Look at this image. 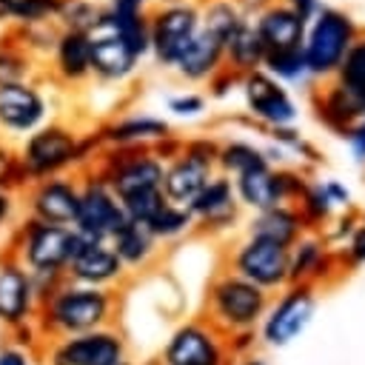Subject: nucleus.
<instances>
[{
	"label": "nucleus",
	"mask_w": 365,
	"mask_h": 365,
	"mask_svg": "<svg viewBox=\"0 0 365 365\" xmlns=\"http://www.w3.org/2000/svg\"><path fill=\"white\" fill-rule=\"evenodd\" d=\"M311 111L325 128H331L339 137H345L365 117V108L334 77L311 86Z\"/></svg>",
	"instance_id": "nucleus-17"
},
{
	"label": "nucleus",
	"mask_w": 365,
	"mask_h": 365,
	"mask_svg": "<svg viewBox=\"0 0 365 365\" xmlns=\"http://www.w3.org/2000/svg\"><path fill=\"white\" fill-rule=\"evenodd\" d=\"M163 362L165 365H217L220 354H217V345L205 328L182 325L168 339V345L163 351Z\"/></svg>",
	"instance_id": "nucleus-26"
},
{
	"label": "nucleus",
	"mask_w": 365,
	"mask_h": 365,
	"mask_svg": "<svg viewBox=\"0 0 365 365\" xmlns=\"http://www.w3.org/2000/svg\"><path fill=\"white\" fill-rule=\"evenodd\" d=\"M348 254H351L354 262H365V225L354 228L351 242H348Z\"/></svg>",
	"instance_id": "nucleus-51"
},
{
	"label": "nucleus",
	"mask_w": 365,
	"mask_h": 365,
	"mask_svg": "<svg viewBox=\"0 0 365 365\" xmlns=\"http://www.w3.org/2000/svg\"><path fill=\"white\" fill-rule=\"evenodd\" d=\"M140 60L114 34H91V74L103 83H123L137 71Z\"/></svg>",
	"instance_id": "nucleus-24"
},
{
	"label": "nucleus",
	"mask_w": 365,
	"mask_h": 365,
	"mask_svg": "<svg viewBox=\"0 0 365 365\" xmlns=\"http://www.w3.org/2000/svg\"><path fill=\"white\" fill-rule=\"evenodd\" d=\"M34 74V60L31 51L23 48V43H0V86H14V83H31Z\"/></svg>",
	"instance_id": "nucleus-36"
},
{
	"label": "nucleus",
	"mask_w": 365,
	"mask_h": 365,
	"mask_svg": "<svg viewBox=\"0 0 365 365\" xmlns=\"http://www.w3.org/2000/svg\"><path fill=\"white\" fill-rule=\"evenodd\" d=\"M188 211H191L194 222H202L208 228H228L237 220V211H240V202H237L231 177L214 174L202 185V191L191 200Z\"/></svg>",
	"instance_id": "nucleus-21"
},
{
	"label": "nucleus",
	"mask_w": 365,
	"mask_h": 365,
	"mask_svg": "<svg viewBox=\"0 0 365 365\" xmlns=\"http://www.w3.org/2000/svg\"><path fill=\"white\" fill-rule=\"evenodd\" d=\"M123 339L106 328L63 336L46 351V365H120Z\"/></svg>",
	"instance_id": "nucleus-10"
},
{
	"label": "nucleus",
	"mask_w": 365,
	"mask_h": 365,
	"mask_svg": "<svg viewBox=\"0 0 365 365\" xmlns=\"http://www.w3.org/2000/svg\"><path fill=\"white\" fill-rule=\"evenodd\" d=\"M200 31V6L197 0L177 6H154L148 11V34H151V57L171 68L174 60L185 51V46Z\"/></svg>",
	"instance_id": "nucleus-7"
},
{
	"label": "nucleus",
	"mask_w": 365,
	"mask_h": 365,
	"mask_svg": "<svg viewBox=\"0 0 365 365\" xmlns=\"http://www.w3.org/2000/svg\"><path fill=\"white\" fill-rule=\"evenodd\" d=\"M114 299L106 288H88L63 279L37 308V328L57 339L100 331L111 317Z\"/></svg>",
	"instance_id": "nucleus-1"
},
{
	"label": "nucleus",
	"mask_w": 365,
	"mask_h": 365,
	"mask_svg": "<svg viewBox=\"0 0 365 365\" xmlns=\"http://www.w3.org/2000/svg\"><path fill=\"white\" fill-rule=\"evenodd\" d=\"M123 271H125V265L120 262V257L114 254V248L108 242L83 240L66 268V279L77 282V285H88V288H106V285L117 282L123 277Z\"/></svg>",
	"instance_id": "nucleus-16"
},
{
	"label": "nucleus",
	"mask_w": 365,
	"mask_h": 365,
	"mask_svg": "<svg viewBox=\"0 0 365 365\" xmlns=\"http://www.w3.org/2000/svg\"><path fill=\"white\" fill-rule=\"evenodd\" d=\"M271 134V140L277 143V148H282V151H294V154H299V157H311V160H319L317 157V148L294 128V125H285V128H271L268 131Z\"/></svg>",
	"instance_id": "nucleus-44"
},
{
	"label": "nucleus",
	"mask_w": 365,
	"mask_h": 365,
	"mask_svg": "<svg viewBox=\"0 0 365 365\" xmlns=\"http://www.w3.org/2000/svg\"><path fill=\"white\" fill-rule=\"evenodd\" d=\"M334 80L365 108V29L359 31L354 46L348 48V54H345L342 66L336 68Z\"/></svg>",
	"instance_id": "nucleus-35"
},
{
	"label": "nucleus",
	"mask_w": 365,
	"mask_h": 365,
	"mask_svg": "<svg viewBox=\"0 0 365 365\" xmlns=\"http://www.w3.org/2000/svg\"><path fill=\"white\" fill-rule=\"evenodd\" d=\"M48 103L34 83L0 86V128L6 134H31L46 125Z\"/></svg>",
	"instance_id": "nucleus-14"
},
{
	"label": "nucleus",
	"mask_w": 365,
	"mask_h": 365,
	"mask_svg": "<svg viewBox=\"0 0 365 365\" xmlns=\"http://www.w3.org/2000/svg\"><path fill=\"white\" fill-rule=\"evenodd\" d=\"M148 3L154 9V6H177V3H188V0H148Z\"/></svg>",
	"instance_id": "nucleus-54"
},
{
	"label": "nucleus",
	"mask_w": 365,
	"mask_h": 365,
	"mask_svg": "<svg viewBox=\"0 0 365 365\" xmlns=\"http://www.w3.org/2000/svg\"><path fill=\"white\" fill-rule=\"evenodd\" d=\"M251 23L257 37L262 40L265 51H285V48H299L305 37V26L282 0H262L259 6L251 9Z\"/></svg>",
	"instance_id": "nucleus-15"
},
{
	"label": "nucleus",
	"mask_w": 365,
	"mask_h": 365,
	"mask_svg": "<svg viewBox=\"0 0 365 365\" xmlns=\"http://www.w3.org/2000/svg\"><path fill=\"white\" fill-rule=\"evenodd\" d=\"M302 225L305 222L294 205H274V208L257 211V217L251 220V237L291 248L302 237Z\"/></svg>",
	"instance_id": "nucleus-27"
},
{
	"label": "nucleus",
	"mask_w": 365,
	"mask_h": 365,
	"mask_svg": "<svg viewBox=\"0 0 365 365\" xmlns=\"http://www.w3.org/2000/svg\"><path fill=\"white\" fill-rule=\"evenodd\" d=\"M214 174H217L214 165H208V163H202V160H194V157H188L185 151H180L174 160L165 163L160 191H163L165 202L188 208L191 200L202 191V185H205Z\"/></svg>",
	"instance_id": "nucleus-20"
},
{
	"label": "nucleus",
	"mask_w": 365,
	"mask_h": 365,
	"mask_svg": "<svg viewBox=\"0 0 365 365\" xmlns=\"http://www.w3.org/2000/svg\"><path fill=\"white\" fill-rule=\"evenodd\" d=\"M234 268L237 277L254 282L257 288H274L288 277V248L248 237L234 254Z\"/></svg>",
	"instance_id": "nucleus-13"
},
{
	"label": "nucleus",
	"mask_w": 365,
	"mask_h": 365,
	"mask_svg": "<svg viewBox=\"0 0 365 365\" xmlns=\"http://www.w3.org/2000/svg\"><path fill=\"white\" fill-rule=\"evenodd\" d=\"M322 188H325V194H328V200H331L334 205H348V202H351V191H348L342 182H336V180H325Z\"/></svg>",
	"instance_id": "nucleus-50"
},
{
	"label": "nucleus",
	"mask_w": 365,
	"mask_h": 365,
	"mask_svg": "<svg viewBox=\"0 0 365 365\" xmlns=\"http://www.w3.org/2000/svg\"><path fill=\"white\" fill-rule=\"evenodd\" d=\"M60 29L80 31V34H97L103 23V3L97 0H60V11L54 17Z\"/></svg>",
	"instance_id": "nucleus-33"
},
{
	"label": "nucleus",
	"mask_w": 365,
	"mask_h": 365,
	"mask_svg": "<svg viewBox=\"0 0 365 365\" xmlns=\"http://www.w3.org/2000/svg\"><path fill=\"white\" fill-rule=\"evenodd\" d=\"M222 54H225V68H231L240 77H245L251 71H259L265 66V54L268 51L262 46V40L257 37L251 17L222 43Z\"/></svg>",
	"instance_id": "nucleus-28"
},
{
	"label": "nucleus",
	"mask_w": 365,
	"mask_h": 365,
	"mask_svg": "<svg viewBox=\"0 0 365 365\" xmlns=\"http://www.w3.org/2000/svg\"><path fill=\"white\" fill-rule=\"evenodd\" d=\"M37 308H40V299H37L31 274L14 257H3L0 259V325L11 331L17 325L34 322Z\"/></svg>",
	"instance_id": "nucleus-11"
},
{
	"label": "nucleus",
	"mask_w": 365,
	"mask_h": 365,
	"mask_svg": "<svg viewBox=\"0 0 365 365\" xmlns=\"http://www.w3.org/2000/svg\"><path fill=\"white\" fill-rule=\"evenodd\" d=\"M51 71L68 86L91 77V37L60 29L51 48Z\"/></svg>",
	"instance_id": "nucleus-23"
},
{
	"label": "nucleus",
	"mask_w": 365,
	"mask_h": 365,
	"mask_svg": "<svg viewBox=\"0 0 365 365\" xmlns=\"http://www.w3.org/2000/svg\"><path fill=\"white\" fill-rule=\"evenodd\" d=\"M297 211H299L302 222H325L331 217L334 202L328 200V194L322 188V180L305 185V191L299 194V208Z\"/></svg>",
	"instance_id": "nucleus-40"
},
{
	"label": "nucleus",
	"mask_w": 365,
	"mask_h": 365,
	"mask_svg": "<svg viewBox=\"0 0 365 365\" xmlns=\"http://www.w3.org/2000/svg\"><path fill=\"white\" fill-rule=\"evenodd\" d=\"M345 143H348V148H351V154L356 157V160H362L365 163V117L345 134Z\"/></svg>",
	"instance_id": "nucleus-49"
},
{
	"label": "nucleus",
	"mask_w": 365,
	"mask_h": 365,
	"mask_svg": "<svg viewBox=\"0 0 365 365\" xmlns=\"http://www.w3.org/2000/svg\"><path fill=\"white\" fill-rule=\"evenodd\" d=\"M83 237L74 228L26 220L11 240V254L31 277H66V268Z\"/></svg>",
	"instance_id": "nucleus-4"
},
{
	"label": "nucleus",
	"mask_w": 365,
	"mask_h": 365,
	"mask_svg": "<svg viewBox=\"0 0 365 365\" xmlns=\"http://www.w3.org/2000/svg\"><path fill=\"white\" fill-rule=\"evenodd\" d=\"M240 91H242L248 117L257 120L259 125H265L268 131L294 125L299 117V106H297L294 94L262 68L240 77Z\"/></svg>",
	"instance_id": "nucleus-8"
},
{
	"label": "nucleus",
	"mask_w": 365,
	"mask_h": 365,
	"mask_svg": "<svg viewBox=\"0 0 365 365\" xmlns=\"http://www.w3.org/2000/svg\"><path fill=\"white\" fill-rule=\"evenodd\" d=\"M168 134H171V125L163 117L140 114V111L114 117L111 123H106L97 131L100 143L108 148H151L154 143H160Z\"/></svg>",
	"instance_id": "nucleus-18"
},
{
	"label": "nucleus",
	"mask_w": 365,
	"mask_h": 365,
	"mask_svg": "<svg viewBox=\"0 0 365 365\" xmlns=\"http://www.w3.org/2000/svg\"><path fill=\"white\" fill-rule=\"evenodd\" d=\"M282 3H285V6H288V9H291L302 23L314 20V17H317V11L325 6L322 0H282Z\"/></svg>",
	"instance_id": "nucleus-48"
},
{
	"label": "nucleus",
	"mask_w": 365,
	"mask_h": 365,
	"mask_svg": "<svg viewBox=\"0 0 365 365\" xmlns=\"http://www.w3.org/2000/svg\"><path fill=\"white\" fill-rule=\"evenodd\" d=\"M262 71H268V74H271L277 83H282L285 88L314 83V80H311V71H308V66H305L302 48H285V51L265 54Z\"/></svg>",
	"instance_id": "nucleus-34"
},
{
	"label": "nucleus",
	"mask_w": 365,
	"mask_h": 365,
	"mask_svg": "<svg viewBox=\"0 0 365 365\" xmlns=\"http://www.w3.org/2000/svg\"><path fill=\"white\" fill-rule=\"evenodd\" d=\"M314 314V297L305 288H297L291 294L282 297V302L274 308V314L265 322V336L274 345H285L288 339H294L311 319Z\"/></svg>",
	"instance_id": "nucleus-25"
},
{
	"label": "nucleus",
	"mask_w": 365,
	"mask_h": 365,
	"mask_svg": "<svg viewBox=\"0 0 365 365\" xmlns=\"http://www.w3.org/2000/svg\"><path fill=\"white\" fill-rule=\"evenodd\" d=\"M108 245L114 248V254L120 257V262H123L125 268H140V265H145V262L154 257V251H157L154 234H151L145 225L131 222V220L108 240Z\"/></svg>",
	"instance_id": "nucleus-30"
},
{
	"label": "nucleus",
	"mask_w": 365,
	"mask_h": 365,
	"mask_svg": "<svg viewBox=\"0 0 365 365\" xmlns=\"http://www.w3.org/2000/svg\"><path fill=\"white\" fill-rule=\"evenodd\" d=\"M11 6L14 0H0V20H11Z\"/></svg>",
	"instance_id": "nucleus-53"
},
{
	"label": "nucleus",
	"mask_w": 365,
	"mask_h": 365,
	"mask_svg": "<svg viewBox=\"0 0 365 365\" xmlns=\"http://www.w3.org/2000/svg\"><path fill=\"white\" fill-rule=\"evenodd\" d=\"M11 334V345H17V348H26V351H34L37 348V334H40V328H37V322H26V325H17V328H11L9 331Z\"/></svg>",
	"instance_id": "nucleus-46"
},
{
	"label": "nucleus",
	"mask_w": 365,
	"mask_h": 365,
	"mask_svg": "<svg viewBox=\"0 0 365 365\" xmlns=\"http://www.w3.org/2000/svg\"><path fill=\"white\" fill-rule=\"evenodd\" d=\"M97 145H103L97 134L80 137L68 125L48 123V125H40L37 131H31L17 154H20V165L26 171L29 182H34V180H46V177H60L66 168L91 157V148H97Z\"/></svg>",
	"instance_id": "nucleus-3"
},
{
	"label": "nucleus",
	"mask_w": 365,
	"mask_h": 365,
	"mask_svg": "<svg viewBox=\"0 0 365 365\" xmlns=\"http://www.w3.org/2000/svg\"><path fill=\"white\" fill-rule=\"evenodd\" d=\"M165 108L180 117V120H194V117H202L205 108H208V97L200 94V91H177L165 100Z\"/></svg>",
	"instance_id": "nucleus-43"
},
{
	"label": "nucleus",
	"mask_w": 365,
	"mask_h": 365,
	"mask_svg": "<svg viewBox=\"0 0 365 365\" xmlns=\"http://www.w3.org/2000/svg\"><path fill=\"white\" fill-rule=\"evenodd\" d=\"M325 265V251L319 245V240H297L288 248V277H305L314 271H322Z\"/></svg>",
	"instance_id": "nucleus-38"
},
{
	"label": "nucleus",
	"mask_w": 365,
	"mask_h": 365,
	"mask_svg": "<svg viewBox=\"0 0 365 365\" xmlns=\"http://www.w3.org/2000/svg\"><path fill=\"white\" fill-rule=\"evenodd\" d=\"M191 225H194V217H191L188 208L165 202V205L157 211V217H154L145 228H148V231L154 234V240L160 242V240H177V237H182Z\"/></svg>",
	"instance_id": "nucleus-37"
},
{
	"label": "nucleus",
	"mask_w": 365,
	"mask_h": 365,
	"mask_svg": "<svg viewBox=\"0 0 365 365\" xmlns=\"http://www.w3.org/2000/svg\"><path fill=\"white\" fill-rule=\"evenodd\" d=\"M148 0H108L103 6V23L100 31L114 34L117 40L125 43V48L143 60L151 54V34H148ZM97 31V34H100Z\"/></svg>",
	"instance_id": "nucleus-12"
},
{
	"label": "nucleus",
	"mask_w": 365,
	"mask_h": 365,
	"mask_svg": "<svg viewBox=\"0 0 365 365\" xmlns=\"http://www.w3.org/2000/svg\"><path fill=\"white\" fill-rule=\"evenodd\" d=\"M225 66V54H222V40L214 37L211 31H205L200 26V31L194 34V40L185 46V51L174 60L171 71H177V77H182L185 83H208L220 68Z\"/></svg>",
	"instance_id": "nucleus-22"
},
{
	"label": "nucleus",
	"mask_w": 365,
	"mask_h": 365,
	"mask_svg": "<svg viewBox=\"0 0 365 365\" xmlns=\"http://www.w3.org/2000/svg\"><path fill=\"white\" fill-rule=\"evenodd\" d=\"M0 365H34V351L6 342V345H0Z\"/></svg>",
	"instance_id": "nucleus-47"
},
{
	"label": "nucleus",
	"mask_w": 365,
	"mask_h": 365,
	"mask_svg": "<svg viewBox=\"0 0 365 365\" xmlns=\"http://www.w3.org/2000/svg\"><path fill=\"white\" fill-rule=\"evenodd\" d=\"M262 165H271L268 157H265V148L248 143V140H225L220 143V154H217V168L220 174L225 177H240L251 168H262Z\"/></svg>",
	"instance_id": "nucleus-32"
},
{
	"label": "nucleus",
	"mask_w": 365,
	"mask_h": 365,
	"mask_svg": "<svg viewBox=\"0 0 365 365\" xmlns=\"http://www.w3.org/2000/svg\"><path fill=\"white\" fill-rule=\"evenodd\" d=\"M165 163L151 148H108L100 160L97 174L108 182L117 200L137 191H151L163 185Z\"/></svg>",
	"instance_id": "nucleus-6"
},
{
	"label": "nucleus",
	"mask_w": 365,
	"mask_h": 365,
	"mask_svg": "<svg viewBox=\"0 0 365 365\" xmlns=\"http://www.w3.org/2000/svg\"><path fill=\"white\" fill-rule=\"evenodd\" d=\"M120 205L125 211V220L140 222V225H148L157 217V211L165 205V197H163L160 188H151V191H137L131 197H123Z\"/></svg>",
	"instance_id": "nucleus-39"
},
{
	"label": "nucleus",
	"mask_w": 365,
	"mask_h": 365,
	"mask_svg": "<svg viewBox=\"0 0 365 365\" xmlns=\"http://www.w3.org/2000/svg\"><path fill=\"white\" fill-rule=\"evenodd\" d=\"M211 299L222 319H228L231 325H248V322H254V317H259L265 294L254 282H248L237 274H228L214 285Z\"/></svg>",
	"instance_id": "nucleus-19"
},
{
	"label": "nucleus",
	"mask_w": 365,
	"mask_h": 365,
	"mask_svg": "<svg viewBox=\"0 0 365 365\" xmlns=\"http://www.w3.org/2000/svg\"><path fill=\"white\" fill-rule=\"evenodd\" d=\"M60 11V0H14L11 6V20L20 26H40L51 23Z\"/></svg>",
	"instance_id": "nucleus-41"
},
{
	"label": "nucleus",
	"mask_w": 365,
	"mask_h": 365,
	"mask_svg": "<svg viewBox=\"0 0 365 365\" xmlns=\"http://www.w3.org/2000/svg\"><path fill=\"white\" fill-rule=\"evenodd\" d=\"M14 214V191H0V228L11 220Z\"/></svg>",
	"instance_id": "nucleus-52"
},
{
	"label": "nucleus",
	"mask_w": 365,
	"mask_h": 365,
	"mask_svg": "<svg viewBox=\"0 0 365 365\" xmlns=\"http://www.w3.org/2000/svg\"><path fill=\"white\" fill-rule=\"evenodd\" d=\"M359 31L362 29L354 20V14L339 6H322L317 11V17L308 20L299 48H302V57H305V66H308L314 83L331 80L336 74V68L342 66L348 48L359 37Z\"/></svg>",
	"instance_id": "nucleus-2"
},
{
	"label": "nucleus",
	"mask_w": 365,
	"mask_h": 365,
	"mask_svg": "<svg viewBox=\"0 0 365 365\" xmlns=\"http://www.w3.org/2000/svg\"><path fill=\"white\" fill-rule=\"evenodd\" d=\"M257 365H259V362H257Z\"/></svg>",
	"instance_id": "nucleus-55"
},
{
	"label": "nucleus",
	"mask_w": 365,
	"mask_h": 365,
	"mask_svg": "<svg viewBox=\"0 0 365 365\" xmlns=\"http://www.w3.org/2000/svg\"><path fill=\"white\" fill-rule=\"evenodd\" d=\"M26 185H29V177L20 165V154L11 145L0 143V191H17Z\"/></svg>",
	"instance_id": "nucleus-42"
},
{
	"label": "nucleus",
	"mask_w": 365,
	"mask_h": 365,
	"mask_svg": "<svg viewBox=\"0 0 365 365\" xmlns=\"http://www.w3.org/2000/svg\"><path fill=\"white\" fill-rule=\"evenodd\" d=\"M274 165H262V168H251L240 177H234V194L237 202L254 211H265L277 205V194H274V177H271Z\"/></svg>",
	"instance_id": "nucleus-31"
},
{
	"label": "nucleus",
	"mask_w": 365,
	"mask_h": 365,
	"mask_svg": "<svg viewBox=\"0 0 365 365\" xmlns=\"http://www.w3.org/2000/svg\"><path fill=\"white\" fill-rule=\"evenodd\" d=\"M200 6V26L220 37L222 43L251 17V9L240 0H197Z\"/></svg>",
	"instance_id": "nucleus-29"
},
{
	"label": "nucleus",
	"mask_w": 365,
	"mask_h": 365,
	"mask_svg": "<svg viewBox=\"0 0 365 365\" xmlns=\"http://www.w3.org/2000/svg\"><path fill=\"white\" fill-rule=\"evenodd\" d=\"M125 222L117 194L97 171H88L86 180H80V208L71 228L88 242H108Z\"/></svg>",
	"instance_id": "nucleus-5"
},
{
	"label": "nucleus",
	"mask_w": 365,
	"mask_h": 365,
	"mask_svg": "<svg viewBox=\"0 0 365 365\" xmlns=\"http://www.w3.org/2000/svg\"><path fill=\"white\" fill-rule=\"evenodd\" d=\"M26 208H29V217L37 222L71 228L80 208V180L60 174V177L29 182Z\"/></svg>",
	"instance_id": "nucleus-9"
},
{
	"label": "nucleus",
	"mask_w": 365,
	"mask_h": 365,
	"mask_svg": "<svg viewBox=\"0 0 365 365\" xmlns=\"http://www.w3.org/2000/svg\"><path fill=\"white\" fill-rule=\"evenodd\" d=\"M208 97H214V100H222V97H228L234 88H240V74H234L231 68H220L208 83Z\"/></svg>",
	"instance_id": "nucleus-45"
}]
</instances>
